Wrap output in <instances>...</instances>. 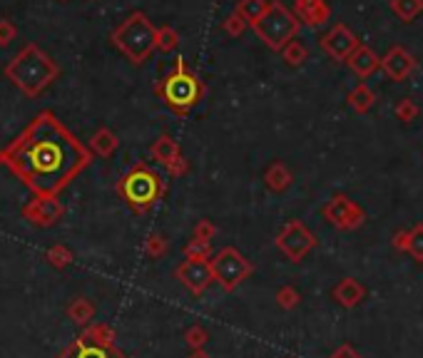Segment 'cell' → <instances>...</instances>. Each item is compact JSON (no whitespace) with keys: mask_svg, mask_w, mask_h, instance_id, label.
I'll return each instance as SVG.
<instances>
[{"mask_svg":"<svg viewBox=\"0 0 423 358\" xmlns=\"http://www.w3.org/2000/svg\"><path fill=\"white\" fill-rule=\"evenodd\" d=\"M3 152L5 167L43 199L60 197L92 164L87 144L80 142L50 109L35 114Z\"/></svg>","mask_w":423,"mask_h":358,"instance_id":"6da1fadb","label":"cell"},{"mask_svg":"<svg viewBox=\"0 0 423 358\" xmlns=\"http://www.w3.org/2000/svg\"><path fill=\"white\" fill-rule=\"evenodd\" d=\"M3 72L25 97L35 99L58 80L60 67L43 48H38L35 43H28L13 55V60L5 65Z\"/></svg>","mask_w":423,"mask_h":358,"instance_id":"7a4b0ae2","label":"cell"},{"mask_svg":"<svg viewBox=\"0 0 423 358\" xmlns=\"http://www.w3.org/2000/svg\"><path fill=\"white\" fill-rule=\"evenodd\" d=\"M154 92L159 94V99H162L174 114L187 117L194 104H199V99L204 97L207 90H204L202 80L197 77V72L189 70L184 58H177L174 60V67L159 80Z\"/></svg>","mask_w":423,"mask_h":358,"instance_id":"3957f363","label":"cell"},{"mask_svg":"<svg viewBox=\"0 0 423 358\" xmlns=\"http://www.w3.org/2000/svg\"><path fill=\"white\" fill-rule=\"evenodd\" d=\"M117 194L134 214H147L159 199L167 194L164 179L149 167L147 162H137L124 172V177L117 182Z\"/></svg>","mask_w":423,"mask_h":358,"instance_id":"277c9868","label":"cell"},{"mask_svg":"<svg viewBox=\"0 0 423 358\" xmlns=\"http://www.w3.org/2000/svg\"><path fill=\"white\" fill-rule=\"evenodd\" d=\"M154 35L157 28L152 25V20L142 13V10H134L129 13L117 28L112 30L109 40L117 48V53H122L124 58L132 65H142L144 60H149V55L154 53Z\"/></svg>","mask_w":423,"mask_h":358,"instance_id":"5b68a950","label":"cell"},{"mask_svg":"<svg viewBox=\"0 0 423 358\" xmlns=\"http://www.w3.org/2000/svg\"><path fill=\"white\" fill-rule=\"evenodd\" d=\"M252 30L257 33V38L267 45L269 50L282 53V48L289 40L296 38V33L301 30L299 20L294 18V13L282 3V0H269L264 15L252 25Z\"/></svg>","mask_w":423,"mask_h":358,"instance_id":"8992f818","label":"cell"},{"mask_svg":"<svg viewBox=\"0 0 423 358\" xmlns=\"http://www.w3.org/2000/svg\"><path fill=\"white\" fill-rule=\"evenodd\" d=\"M209 266H212L214 283H219L224 291L239 288L242 281H247L254 271V264L234 246L219 249V251L214 254V259H209Z\"/></svg>","mask_w":423,"mask_h":358,"instance_id":"52a82bcc","label":"cell"},{"mask_svg":"<svg viewBox=\"0 0 423 358\" xmlns=\"http://www.w3.org/2000/svg\"><path fill=\"white\" fill-rule=\"evenodd\" d=\"M277 249L289 259L291 264H299L316 249V237L314 232L301 222V219H289L282 227V232L274 239Z\"/></svg>","mask_w":423,"mask_h":358,"instance_id":"ba28073f","label":"cell"},{"mask_svg":"<svg viewBox=\"0 0 423 358\" xmlns=\"http://www.w3.org/2000/svg\"><path fill=\"white\" fill-rule=\"evenodd\" d=\"M321 217L341 232H353L366 222V212L346 194H333L321 207Z\"/></svg>","mask_w":423,"mask_h":358,"instance_id":"9c48e42d","label":"cell"},{"mask_svg":"<svg viewBox=\"0 0 423 358\" xmlns=\"http://www.w3.org/2000/svg\"><path fill=\"white\" fill-rule=\"evenodd\" d=\"M174 276H177V281L182 283L184 288H189L194 296H202L214 283L209 259H184V261L174 268Z\"/></svg>","mask_w":423,"mask_h":358,"instance_id":"30bf717a","label":"cell"},{"mask_svg":"<svg viewBox=\"0 0 423 358\" xmlns=\"http://www.w3.org/2000/svg\"><path fill=\"white\" fill-rule=\"evenodd\" d=\"M318 45H321V50L331 60H336V63H346V60L351 58V53L361 43H358V38L351 33V28H346L343 23H336L328 33L321 35Z\"/></svg>","mask_w":423,"mask_h":358,"instance_id":"8fae6325","label":"cell"},{"mask_svg":"<svg viewBox=\"0 0 423 358\" xmlns=\"http://www.w3.org/2000/svg\"><path fill=\"white\" fill-rule=\"evenodd\" d=\"M63 217H65V207L58 197H48V199L35 197L23 207V219H28L33 227L50 229V227H55Z\"/></svg>","mask_w":423,"mask_h":358,"instance_id":"7c38bea8","label":"cell"},{"mask_svg":"<svg viewBox=\"0 0 423 358\" xmlns=\"http://www.w3.org/2000/svg\"><path fill=\"white\" fill-rule=\"evenodd\" d=\"M378 67H381L391 80L403 82V80L411 77L413 70H416V60H413V55H408L403 48H391L381 58V65H378Z\"/></svg>","mask_w":423,"mask_h":358,"instance_id":"4fadbf2b","label":"cell"},{"mask_svg":"<svg viewBox=\"0 0 423 358\" xmlns=\"http://www.w3.org/2000/svg\"><path fill=\"white\" fill-rule=\"evenodd\" d=\"M294 18L306 28H321L331 18V8L326 0H294Z\"/></svg>","mask_w":423,"mask_h":358,"instance_id":"5bb4252c","label":"cell"},{"mask_svg":"<svg viewBox=\"0 0 423 358\" xmlns=\"http://www.w3.org/2000/svg\"><path fill=\"white\" fill-rule=\"evenodd\" d=\"M58 358H127V356L114 346H102V343H92L80 336L77 341L70 343Z\"/></svg>","mask_w":423,"mask_h":358,"instance_id":"9a60e30c","label":"cell"},{"mask_svg":"<svg viewBox=\"0 0 423 358\" xmlns=\"http://www.w3.org/2000/svg\"><path fill=\"white\" fill-rule=\"evenodd\" d=\"M331 296L333 301L338 303V306L343 308H356L358 303L366 298V286H363L358 278L353 276H343L341 281L336 283V286L331 288Z\"/></svg>","mask_w":423,"mask_h":358,"instance_id":"2e32d148","label":"cell"},{"mask_svg":"<svg viewBox=\"0 0 423 358\" xmlns=\"http://www.w3.org/2000/svg\"><path fill=\"white\" fill-rule=\"evenodd\" d=\"M346 65L351 67L353 75H358V77L363 80V77H371V75L376 72L378 65H381V58H378L368 45H358V48L351 53V58L346 60Z\"/></svg>","mask_w":423,"mask_h":358,"instance_id":"e0dca14e","label":"cell"},{"mask_svg":"<svg viewBox=\"0 0 423 358\" xmlns=\"http://www.w3.org/2000/svg\"><path fill=\"white\" fill-rule=\"evenodd\" d=\"M291 182H294V174L289 172V167L284 162H272L267 167V172H264V184H267V189L269 192H274V194H282V192H287L289 187H291Z\"/></svg>","mask_w":423,"mask_h":358,"instance_id":"ac0fdd59","label":"cell"},{"mask_svg":"<svg viewBox=\"0 0 423 358\" xmlns=\"http://www.w3.org/2000/svg\"><path fill=\"white\" fill-rule=\"evenodd\" d=\"M179 154L182 152H179V144L177 139H172V134H159L152 142V147H149V157L157 164H162V167H169Z\"/></svg>","mask_w":423,"mask_h":358,"instance_id":"d6986e66","label":"cell"},{"mask_svg":"<svg viewBox=\"0 0 423 358\" xmlns=\"http://www.w3.org/2000/svg\"><path fill=\"white\" fill-rule=\"evenodd\" d=\"M117 147H119V139L109 127H100L97 132L90 137V144H87L92 157L95 154H97V157H112V154L117 152Z\"/></svg>","mask_w":423,"mask_h":358,"instance_id":"ffe728a7","label":"cell"},{"mask_svg":"<svg viewBox=\"0 0 423 358\" xmlns=\"http://www.w3.org/2000/svg\"><path fill=\"white\" fill-rule=\"evenodd\" d=\"M68 316L70 321L77 323V326H87L95 318V303L85 296H75L73 301L68 303Z\"/></svg>","mask_w":423,"mask_h":358,"instance_id":"44dd1931","label":"cell"},{"mask_svg":"<svg viewBox=\"0 0 423 358\" xmlns=\"http://www.w3.org/2000/svg\"><path fill=\"white\" fill-rule=\"evenodd\" d=\"M267 5H269V0H237V5H234V13H237L239 18L247 23V28H252V25L264 15Z\"/></svg>","mask_w":423,"mask_h":358,"instance_id":"7402d4cb","label":"cell"},{"mask_svg":"<svg viewBox=\"0 0 423 358\" xmlns=\"http://www.w3.org/2000/svg\"><path fill=\"white\" fill-rule=\"evenodd\" d=\"M373 102H376V94H373V90L368 87L366 82L356 85V87L348 92V104H351V109L358 114L368 112V109L373 107Z\"/></svg>","mask_w":423,"mask_h":358,"instance_id":"603a6c76","label":"cell"},{"mask_svg":"<svg viewBox=\"0 0 423 358\" xmlns=\"http://www.w3.org/2000/svg\"><path fill=\"white\" fill-rule=\"evenodd\" d=\"M82 338L92 343H102V346H114V328L107 326V323H87Z\"/></svg>","mask_w":423,"mask_h":358,"instance_id":"cb8c5ba5","label":"cell"},{"mask_svg":"<svg viewBox=\"0 0 423 358\" xmlns=\"http://www.w3.org/2000/svg\"><path fill=\"white\" fill-rule=\"evenodd\" d=\"M282 58H284V63H287V65L299 67V65H304V60L309 58V50H306V45H304L301 40L294 38L282 48Z\"/></svg>","mask_w":423,"mask_h":358,"instance_id":"d4e9b609","label":"cell"},{"mask_svg":"<svg viewBox=\"0 0 423 358\" xmlns=\"http://www.w3.org/2000/svg\"><path fill=\"white\" fill-rule=\"evenodd\" d=\"M391 10L403 23H411L423 13V0H391Z\"/></svg>","mask_w":423,"mask_h":358,"instance_id":"484cf974","label":"cell"},{"mask_svg":"<svg viewBox=\"0 0 423 358\" xmlns=\"http://www.w3.org/2000/svg\"><path fill=\"white\" fill-rule=\"evenodd\" d=\"M177 45H179V33L172 28V25H162V28H157L154 48H157L159 53H172V50H177Z\"/></svg>","mask_w":423,"mask_h":358,"instance_id":"4316f807","label":"cell"},{"mask_svg":"<svg viewBox=\"0 0 423 358\" xmlns=\"http://www.w3.org/2000/svg\"><path fill=\"white\" fill-rule=\"evenodd\" d=\"M167 251H169V239L164 237V234L154 232L144 239V254H147L149 259H162Z\"/></svg>","mask_w":423,"mask_h":358,"instance_id":"83f0119b","label":"cell"},{"mask_svg":"<svg viewBox=\"0 0 423 358\" xmlns=\"http://www.w3.org/2000/svg\"><path fill=\"white\" fill-rule=\"evenodd\" d=\"M411 237H408V249L406 254L413 259V261L423 264V222H418L413 229H408Z\"/></svg>","mask_w":423,"mask_h":358,"instance_id":"f1b7e54d","label":"cell"},{"mask_svg":"<svg viewBox=\"0 0 423 358\" xmlns=\"http://www.w3.org/2000/svg\"><path fill=\"white\" fill-rule=\"evenodd\" d=\"M45 259H48V261L53 264L55 268H65V266H70V264L75 261L73 251H70L68 246H63V244H55V246H50L48 251H45Z\"/></svg>","mask_w":423,"mask_h":358,"instance_id":"f546056e","label":"cell"},{"mask_svg":"<svg viewBox=\"0 0 423 358\" xmlns=\"http://www.w3.org/2000/svg\"><path fill=\"white\" fill-rule=\"evenodd\" d=\"M209 341V333L207 328L202 326V323H194V326H189L187 331H184V343H187L192 351H197V348H204V343Z\"/></svg>","mask_w":423,"mask_h":358,"instance_id":"4dcf8cb0","label":"cell"},{"mask_svg":"<svg viewBox=\"0 0 423 358\" xmlns=\"http://www.w3.org/2000/svg\"><path fill=\"white\" fill-rule=\"evenodd\" d=\"M212 256V242H202V239H189L184 246V259H209Z\"/></svg>","mask_w":423,"mask_h":358,"instance_id":"1f68e13d","label":"cell"},{"mask_svg":"<svg viewBox=\"0 0 423 358\" xmlns=\"http://www.w3.org/2000/svg\"><path fill=\"white\" fill-rule=\"evenodd\" d=\"M277 303H279V308H284V311H291V308H296L299 303H301V293H299L294 286H282L277 291Z\"/></svg>","mask_w":423,"mask_h":358,"instance_id":"d6a6232c","label":"cell"},{"mask_svg":"<svg viewBox=\"0 0 423 358\" xmlns=\"http://www.w3.org/2000/svg\"><path fill=\"white\" fill-rule=\"evenodd\" d=\"M222 30L229 35V38H242V35L247 33V23H244L237 13H229L227 18L222 20Z\"/></svg>","mask_w":423,"mask_h":358,"instance_id":"836d02e7","label":"cell"},{"mask_svg":"<svg viewBox=\"0 0 423 358\" xmlns=\"http://www.w3.org/2000/svg\"><path fill=\"white\" fill-rule=\"evenodd\" d=\"M418 112H421V109H418V104L413 102L411 97H403L401 102L396 104V117L401 119V122H413V119L418 117Z\"/></svg>","mask_w":423,"mask_h":358,"instance_id":"e575fe53","label":"cell"},{"mask_svg":"<svg viewBox=\"0 0 423 358\" xmlns=\"http://www.w3.org/2000/svg\"><path fill=\"white\" fill-rule=\"evenodd\" d=\"M214 234H217V227H214V222H209V219H199L192 229V239H202V242H212Z\"/></svg>","mask_w":423,"mask_h":358,"instance_id":"d590c367","label":"cell"},{"mask_svg":"<svg viewBox=\"0 0 423 358\" xmlns=\"http://www.w3.org/2000/svg\"><path fill=\"white\" fill-rule=\"evenodd\" d=\"M164 169H167L169 177H184V174L189 172V159L184 157V154H179V157L174 159V162L169 164V167H164Z\"/></svg>","mask_w":423,"mask_h":358,"instance_id":"8d00e7d4","label":"cell"},{"mask_svg":"<svg viewBox=\"0 0 423 358\" xmlns=\"http://www.w3.org/2000/svg\"><path fill=\"white\" fill-rule=\"evenodd\" d=\"M15 35H18V28H15L13 23H10V20H0V45H10L15 40Z\"/></svg>","mask_w":423,"mask_h":358,"instance_id":"74e56055","label":"cell"},{"mask_svg":"<svg viewBox=\"0 0 423 358\" xmlns=\"http://www.w3.org/2000/svg\"><path fill=\"white\" fill-rule=\"evenodd\" d=\"M408 237H411V232H408V229H401V232H396V234H393V239H391V246L396 249V251L406 254V249H408Z\"/></svg>","mask_w":423,"mask_h":358,"instance_id":"f35d334b","label":"cell"},{"mask_svg":"<svg viewBox=\"0 0 423 358\" xmlns=\"http://www.w3.org/2000/svg\"><path fill=\"white\" fill-rule=\"evenodd\" d=\"M328 358H363V356L351 346V343H341V346H338Z\"/></svg>","mask_w":423,"mask_h":358,"instance_id":"ab89813d","label":"cell"},{"mask_svg":"<svg viewBox=\"0 0 423 358\" xmlns=\"http://www.w3.org/2000/svg\"><path fill=\"white\" fill-rule=\"evenodd\" d=\"M187 358H212V356H209V353L204 351V348H197V351H192Z\"/></svg>","mask_w":423,"mask_h":358,"instance_id":"60d3db41","label":"cell"},{"mask_svg":"<svg viewBox=\"0 0 423 358\" xmlns=\"http://www.w3.org/2000/svg\"><path fill=\"white\" fill-rule=\"evenodd\" d=\"M3 164H5V152L0 149V167H3Z\"/></svg>","mask_w":423,"mask_h":358,"instance_id":"b9f144b4","label":"cell"}]
</instances>
